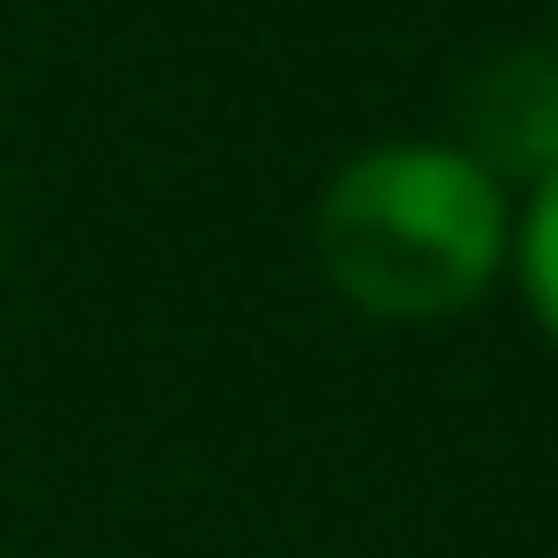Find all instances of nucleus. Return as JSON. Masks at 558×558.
Masks as SVG:
<instances>
[{
  "label": "nucleus",
  "mask_w": 558,
  "mask_h": 558,
  "mask_svg": "<svg viewBox=\"0 0 558 558\" xmlns=\"http://www.w3.org/2000/svg\"><path fill=\"white\" fill-rule=\"evenodd\" d=\"M541 44H549V61H558V0H549V26H541Z\"/></svg>",
  "instance_id": "obj_4"
},
{
  "label": "nucleus",
  "mask_w": 558,
  "mask_h": 558,
  "mask_svg": "<svg viewBox=\"0 0 558 558\" xmlns=\"http://www.w3.org/2000/svg\"><path fill=\"white\" fill-rule=\"evenodd\" d=\"M506 288L523 305V323L558 349V174H541L514 201V253H506Z\"/></svg>",
  "instance_id": "obj_3"
},
{
  "label": "nucleus",
  "mask_w": 558,
  "mask_h": 558,
  "mask_svg": "<svg viewBox=\"0 0 558 558\" xmlns=\"http://www.w3.org/2000/svg\"><path fill=\"white\" fill-rule=\"evenodd\" d=\"M445 140H462L514 201H523L541 174H558V61H549V44H506V52H488V61L462 78V96H453Z\"/></svg>",
  "instance_id": "obj_2"
},
{
  "label": "nucleus",
  "mask_w": 558,
  "mask_h": 558,
  "mask_svg": "<svg viewBox=\"0 0 558 558\" xmlns=\"http://www.w3.org/2000/svg\"><path fill=\"white\" fill-rule=\"evenodd\" d=\"M314 279L384 331H436L506 288L514 192L445 131H392L349 148L305 209Z\"/></svg>",
  "instance_id": "obj_1"
}]
</instances>
